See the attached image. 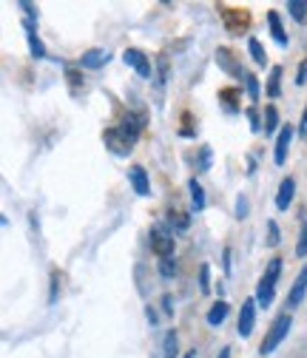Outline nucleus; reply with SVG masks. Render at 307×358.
<instances>
[{
  "instance_id": "nucleus-1",
  "label": "nucleus",
  "mask_w": 307,
  "mask_h": 358,
  "mask_svg": "<svg viewBox=\"0 0 307 358\" xmlns=\"http://www.w3.org/2000/svg\"><path fill=\"white\" fill-rule=\"evenodd\" d=\"M143 128H145V117H143V114H128L117 128H108V131L103 134V140H106V145H108L117 157H125V154H131L134 143L140 140Z\"/></svg>"
},
{
  "instance_id": "nucleus-2",
  "label": "nucleus",
  "mask_w": 307,
  "mask_h": 358,
  "mask_svg": "<svg viewBox=\"0 0 307 358\" xmlns=\"http://www.w3.org/2000/svg\"><path fill=\"white\" fill-rule=\"evenodd\" d=\"M279 273H282V259H271L268 267H265V276H262L259 285H256V304H259V307H265V310H268V307L273 304Z\"/></svg>"
},
{
  "instance_id": "nucleus-3",
  "label": "nucleus",
  "mask_w": 307,
  "mask_h": 358,
  "mask_svg": "<svg viewBox=\"0 0 307 358\" xmlns=\"http://www.w3.org/2000/svg\"><path fill=\"white\" fill-rule=\"evenodd\" d=\"M290 327H293V316H290V310H287V313H279V316L273 319V324H271V330L265 333V338H262L259 352H262V355H271V352H273V350L287 338Z\"/></svg>"
},
{
  "instance_id": "nucleus-4",
  "label": "nucleus",
  "mask_w": 307,
  "mask_h": 358,
  "mask_svg": "<svg viewBox=\"0 0 307 358\" xmlns=\"http://www.w3.org/2000/svg\"><path fill=\"white\" fill-rule=\"evenodd\" d=\"M219 15H222L225 29L231 34H236V37L250 29V12L248 9H228V6H222V9H219Z\"/></svg>"
},
{
  "instance_id": "nucleus-5",
  "label": "nucleus",
  "mask_w": 307,
  "mask_h": 358,
  "mask_svg": "<svg viewBox=\"0 0 307 358\" xmlns=\"http://www.w3.org/2000/svg\"><path fill=\"white\" fill-rule=\"evenodd\" d=\"M151 250H154L159 259L173 256V234H168L162 225H154V228H151Z\"/></svg>"
},
{
  "instance_id": "nucleus-6",
  "label": "nucleus",
  "mask_w": 307,
  "mask_h": 358,
  "mask_svg": "<svg viewBox=\"0 0 307 358\" xmlns=\"http://www.w3.org/2000/svg\"><path fill=\"white\" fill-rule=\"evenodd\" d=\"M128 182H131V188H134L137 196H151V179H148V171L143 165L128 168Z\"/></svg>"
},
{
  "instance_id": "nucleus-7",
  "label": "nucleus",
  "mask_w": 307,
  "mask_h": 358,
  "mask_svg": "<svg viewBox=\"0 0 307 358\" xmlns=\"http://www.w3.org/2000/svg\"><path fill=\"white\" fill-rule=\"evenodd\" d=\"M256 299H245L242 301V310H239V336L242 338H248L250 333H253V327H256Z\"/></svg>"
},
{
  "instance_id": "nucleus-8",
  "label": "nucleus",
  "mask_w": 307,
  "mask_h": 358,
  "mask_svg": "<svg viewBox=\"0 0 307 358\" xmlns=\"http://www.w3.org/2000/svg\"><path fill=\"white\" fill-rule=\"evenodd\" d=\"M122 60H125V66H131V69H134L140 77H151V60L140 52V49H125L122 52Z\"/></svg>"
},
{
  "instance_id": "nucleus-9",
  "label": "nucleus",
  "mask_w": 307,
  "mask_h": 358,
  "mask_svg": "<svg viewBox=\"0 0 307 358\" xmlns=\"http://www.w3.org/2000/svg\"><path fill=\"white\" fill-rule=\"evenodd\" d=\"M23 31H26V40H29V52L34 60H43L46 57V46H43V40L37 37V29H34V20H23Z\"/></svg>"
},
{
  "instance_id": "nucleus-10",
  "label": "nucleus",
  "mask_w": 307,
  "mask_h": 358,
  "mask_svg": "<svg viewBox=\"0 0 307 358\" xmlns=\"http://www.w3.org/2000/svg\"><path fill=\"white\" fill-rule=\"evenodd\" d=\"M290 140H293V128H290V125H282L279 137H276V148H273V162H276V165H285V162H287Z\"/></svg>"
},
{
  "instance_id": "nucleus-11",
  "label": "nucleus",
  "mask_w": 307,
  "mask_h": 358,
  "mask_svg": "<svg viewBox=\"0 0 307 358\" xmlns=\"http://www.w3.org/2000/svg\"><path fill=\"white\" fill-rule=\"evenodd\" d=\"M304 296H307V264L301 267V273L296 276V282H293V287L287 293V307H299L304 301Z\"/></svg>"
},
{
  "instance_id": "nucleus-12",
  "label": "nucleus",
  "mask_w": 307,
  "mask_h": 358,
  "mask_svg": "<svg viewBox=\"0 0 307 358\" xmlns=\"http://www.w3.org/2000/svg\"><path fill=\"white\" fill-rule=\"evenodd\" d=\"M216 63H219V69H222V71H228V74H234V77H248V71L234 60V55L228 52V49H216Z\"/></svg>"
},
{
  "instance_id": "nucleus-13",
  "label": "nucleus",
  "mask_w": 307,
  "mask_h": 358,
  "mask_svg": "<svg viewBox=\"0 0 307 358\" xmlns=\"http://www.w3.org/2000/svg\"><path fill=\"white\" fill-rule=\"evenodd\" d=\"M293 194H296V182L290 176H285L282 182H279V194H276V208L279 210H287L290 202H293Z\"/></svg>"
},
{
  "instance_id": "nucleus-14",
  "label": "nucleus",
  "mask_w": 307,
  "mask_h": 358,
  "mask_svg": "<svg viewBox=\"0 0 307 358\" xmlns=\"http://www.w3.org/2000/svg\"><path fill=\"white\" fill-rule=\"evenodd\" d=\"M106 63H108V52L103 49H89L80 57V69H103Z\"/></svg>"
},
{
  "instance_id": "nucleus-15",
  "label": "nucleus",
  "mask_w": 307,
  "mask_h": 358,
  "mask_svg": "<svg viewBox=\"0 0 307 358\" xmlns=\"http://www.w3.org/2000/svg\"><path fill=\"white\" fill-rule=\"evenodd\" d=\"M228 313H231V304H228L225 299H219V301L208 310V324H210V327H219V324L228 319Z\"/></svg>"
},
{
  "instance_id": "nucleus-16",
  "label": "nucleus",
  "mask_w": 307,
  "mask_h": 358,
  "mask_svg": "<svg viewBox=\"0 0 307 358\" xmlns=\"http://www.w3.org/2000/svg\"><path fill=\"white\" fill-rule=\"evenodd\" d=\"M268 26H271V34H273V40L279 43V46H282V49H287V31L282 29L279 12H268Z\"/></svg>"
},
{
  "instance_id": "nucleus-17",
  "label": "nucleus",
  "mask_w": 307,
  "mask_h": 358,
  "mask_svg": "<svg viewBox=\"0 0 307 358\" xmlns=\"http://www.w3.org/2000/svg\"><path fill=\"white\" fill-rule=\"evenodd\" d=\"M236 100H239V92H236V88H222V92H219V103L225 106L228 114H236V111H239Z\"/></svg>"
},
{
  "instance_id": "nucleus-18",
  "label": "nucleus",
  "mask_w": 307,
  "mask_h": 358,
  "mask_svg": "<svg viewBox=\"0 0 307 358\" xmlns=\"http://www.w3.org/2000/svg\"><path fill=\"white\" fill-rule=\"evenodd\" d=\"M248 52H250V57H253L256 66H265L268 63V52H265V46H262L256 37H248Z\"/></svg>"
},
{
  "instance_id": "nucleus-19",
  "label": "nucleus",
  "mask_w": 307,
  "mask_h": 358,
  "mask_svg": "<svg viewBox=\"0 0 307 358\" xmlns=\"http://www.w3.org/2000/svg\"><path fill=\"white\" fill-rule=\"evenodd\" d=\"M188 191H191V202H194V210H205V191H202V185L197 182V176L194 179H188Z\"/></svg>"
},
{
  "instance_id": "nucleus-20",
  "label": "nucleus",
  "mask_w": 307,
  "mask_h": 358,
  "mask_svg": "<svg viewBox=\"0 0 307 358\" xmlns=\"http://www.w3.org/2000/svg\"><path fill=\"white\" fill-rule=\"evenodd\" d=\"M279 94H282V69L273 66V69H271V80H268V97L276 100Z\"/></svg>"
},
{
  "instance_id": "nucleus-21",
  "label": "nucleus",
  "mask_w": 307,
  "mask_h": 358,
  "mask_svg": "<svg viewBox=\"0 0 307 358\" xmlns=\"http://www.w3.org/2000/svg\"><path fill=\"white\" fill-rule=\"evenodd\" d=\"M287 12L296 23H304L307 20V0H287Z\"/></svg>"
},
{
  "instance_id": "nucleus-22",
  "label": "nucleus",
  "mask_w": 307,
  "mask_h": 358,
  "mask_svg": "<svg viewBox=\"0 0 307 358\" xmlns=\"http://www.w3.org/2000/svg\"><path fill=\"white\" fill-rule=\"evenodd\" d=\"M162 350H165V358H177L180 352V338H177V333H173V330H168L165 333V344H162Z\"/></svg>"
},
{
  "instance_id": "nucleus-23",
  "label": "nucleus",
  "mask_w": 307,
  "mask_h": 358,
  "mask_svg": "<svg viewBox=\"0 0 307 358\" xmlns=\"http://www.w3.org/2000/svg\"><path fill=\"white\" fill-rule=\"evenodd\" d=\"M276 131H282L279 128V111H276V106H268L265 108V134H276Z\"/></svg>"
},
{
  "instance_id": "nucleus-24",
  "label": "nucleus",
  "mask_w": 307,
  "mask_h": 358,
  "mask_svg": "<svg viewBox=\"0 0 307 358\" xmlns=\"http://www.w3.org/2000/svg\"><path fill=\"white\" fill-rule=\"evenodd\" d=\"M168 216H171V225L177 228V231H188L191 228V216L185 210H171Z\"/></svg>"
},
{
  "instance_id": "nucleus-25",
  "label": "nucleus",
  "mask_w": 307,
  "mask_h": 358,
  "mask_svg": "<svg viewBox=\"0 0 307 358\" xmlns=\"http://www.w3.org/2000/svg\"><path fill=\"white\" fill-rule=\"evenodd\" d=\"M159 276L162 279H173L177 276V262H173V256H168V259H159Z\"/></svg>"
},
{
  "instance_id": "nucleus-26",
  "label": "nucleus",
  "mask_w": 307,
  "mask_h": 358,
  "mask_svg": "<svg viewBox=\"0 0 307 358\" xmlns=\"http://www.w3.org/2000/svg\"><path fill=\"white\" fill-rule=\"evenodd\" d=\"M205 171H210V148L208 145H202L197 154V173H205Z\"/></svg>"
},
{
  "instance_id": "nucleus-27",
  "label": "nucleus",
  "mask_w": 307,
  "mask_h": 358,
  "mask_svg": "<svg viewBox=\"0 0 307 358\" xmlns=\"http://www.w3.org/2000/svg\"><path fill=\"white\" fill-rule=\"evenodd\" d=\"M279 242H282V231L273 219H268V248H279Z\"/></svg>"
},
{
  "instance_id": "nucleus-28",
  "label": "nucleus",
  "mask_w": 307,
  "mask_h": 358,
  "mask_svg": "<svg viewBox=\"0 0 307 358\" xmlns=\"http://www.w3.org/2000/svg\"><path fill=\"white\" fill-rule=\"evenodd\" d=\"M159 74H157V92L162 94V88H165V80H168V57H159Z\"/></svg>"
},
{
  "instance_id": "nucleus-29",
  "label": "nucleus",
  "mask_w": 307,
  "mask_h": 358,
  "mask_svg": "<svg viewBox=\"0 0 307 358\" xmlns=\"http://www.w3.org/2000/svg\"><path fill=\"white\" fill-rule=\"evenodd\" d=\"M245 85H248V97H250V103H256V100H259V80H256L253 74H248V77H245Z\"/></svg>"
},
{
  "instance_id": "nucleus-30",
  "label": "nucleus",
  "mask_w": 307,
  "mask_h": 358,
  "mask_svg": "<svg viewBox=\"0 0 307 358\" xmlns=\"http://www.w3.org/2000/svg\"><path fill=\"white\" fill-rule=\"evenodd\" d=\"M199 290L202 293H210V267L208 264L199 267Z\"/></svg>"
},
{
  "instance_id": "nucleus-31",
  "label": "nucleus",
  "mask_w": 307,
  "mask_h": 358,
  "mask_svg": "<svg viewBox=\"0 0 307 358\" xmlns=\"http://www.w3.org/2000/svg\"><path fill=\"white\" fill-rule=\"evenodd\" d=\"M296 256H307V219H304L301 234H299V242H296Z\"/></svg>"
},
{
  "instance_id": "nucleus-32",
  "label": "nucleus",
  "mask_w": 307,
  "mask_h": 358,
  "mask_svg": "<svg viewBox=\"0 0 307 358\" xmlns=\"http://www.w3.org/2000/svg\"><path fill=\"white\" fill-rule=\"evenodd\" d=\"M248 210H250L248 196H245V194H239V196H236V210H234V213H236V219H245V216H248Z\"/></svg>"
},
{
  "instance_id": "nucleus-33",
  "label": "nucleus",
  "mask_w": 307,
  "mask_h": 358,
  "mask_svg": "<svg viewBox=\"0 0 307 358\" xmlns=\"http://www.w3.org/2000/svg\"><path fill=\"white\" fill-rule=\"evenodd\" d=\"M248 120H250V131H262V122H259V114H256V106H250L248 111Z\"/></svg>"
},
{
  "instance_id": "nucleus-34",
  "label": "nucleus",
  "mask_w": 307,
  "mask_h": 358,
  "mask_svg": "<svg viewBox=\"0 0 307 358\" xmlns=\"http://www.w3.org/2000/svg\"><path fill=\"white\" fill-rule=\"evenodd\" d=\"M307 83V60L299 66V74H296V85H304Z\"/></svg>"
},
{
  "instance_id": "nucleus-35",
  "label": "nucleus",
  "mask_w": 307,
  "mask_h": 358,
  "mask_svg": "<svg viewBox=\"0 0 307 358\" xmlns=\"http://www.w3.org/2000/svg\"><path fill=\"white\" fill-rule=\"evenodd\" d=\"M66 77L71 80V85H80L83 80H80V71H74V69H66Z\"/></svg>"
},
{
  "instance_id": "nucleus-36",
  "label": "nucleus",
  "mask_w": 307,
  "mask_h": 358,
  "mask_svg": "<svg viewBox=\"0 0 307 358\" xmlns=\"http://www.w3.org/2000/svg\"><path fill=\"white\" fill-rule=\"evenodd\" d=\"M222 267H225V273H231V248H225L222 253Z\"/></svg>"
},
{
  "instance_id": "nucleus-37",
  "label": "nucleus",
  "mask_w": 307,
  "mask_h": 358,
  "mask_svg": "<svg viewBox=\"0 0 307 358\" xmlns=\"http://www.w3.org/2000/svg\"><path fill=\"white\" fill-rule=\"evenodd\" d=\"M299 134L307 140V108H304V114H301V122H299Z\"/></svg>"
},
{
  "instance_id": "nucleus-38",
  "label": "nucleus",
  "mask_w": 307,
  "mask_h": 358,
  "mask_svg": "<svg viewBox=\"0 0 307 358\" xmlns=\"http://www.w3.org/2000/svg\"><path fill=\"white\" fill-rule=\"evenodd\" d=\"M17 6H20V9H26L29 20H34V17H37V12H34V6H31V3H23V0H20V3H17Z\"/></svg>"
},
{
  "instance_id": "nucleus-39",
  "label": "nucleus",
  "mask_w": 307,
  "mask_h": 358,
  "mask_svg": "<svg viewBox=\"0 0 307 358\" xmlns=\"http://www.w3.org/2000/svg\"><path fill=\"white\" fill-rule=\"evenodd\" d=\"M162 304H165V313H173V299H171V293L162 296Z\"/></svg>"
},
{
  "instance_id": "nucleus-40",
  "label": "nucleus",
  "mask_w": 307,
  "mask_h": 358,
  "mask_svg": "<svg viewBox=\"0 0 307 358\" xmlns=\"http://www.w3.org/2000/svg\"><path fill=\"white\" fill-rule=\"evenodd\" d=\"M145 316H148V322H151V324H157V322H159V316H157V310H154V307H148V310H145Z\"/></svg>"
},
{
  "instance_id": "nucleus-41",
  "label": "nucleus",
  "mask_w": 307,
  "mask_h": 358,
  "mask_svg": "<svg viewBox=\"0 0 307 358\" xmlns=\"http://www.w3.org/2000/svg\"><path fill=\"white\" fill-rule=\"evenodd\" d=\"M57 282H60V279H57V273H55V276H52V301H57Z\"/></svg>"
},
{
  "instance_id": "nucleus-42",
  "label": "nucleus",
  "mask_w": 307,
  "mask_h": 358,
  "mask_svg": "<svg viewBox=\"0 0 307 358\" xmlns=\"http://www.w3.org/2000/svg\"><path fill=\"white\" fill-rule=\"evenodd\" d=\"M216 358H231V347H222V350H219V355Z\"/></svg>"
},
{
  "instance_id": "nucleus-43",
  "label": "nucleus",
  "mask_w": 307,
  "mask_h": 358,
  "mask_svg": "<svg viewBox=\"0 0 307 358\" xmlns=\"http://www.w3.org/2000/svg\"><path fill=\"white\" fill-rule=\"evenodd\" d=\"M194 352H197V350H191V352H185V355H183V358H194Z\"/></svg>"
}]
</instances>
